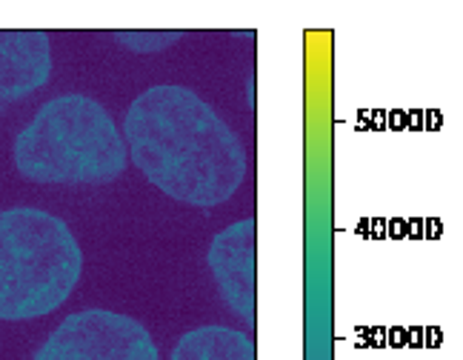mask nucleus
Segmentation results:
<instances>
[{"mask_svg": "<svg viewBox=\"0 0 463 360\" xmlns=\"http://www.w3.org/2000/svg\"><path fill=\"white\" fill-rule=\"evenodd\" d=\"M52 75L49 34L38 29H0V106L24 100Z\"/></svg>", "mask_w": 463, "mask_h": 360, "instance_id": "423d86ee", "label": "nucleus"}, {"mask_svg": "<svg viewBox=\"0 0 463 360\" xmlns=\"http://www.w3.org/2000/svg\"><path fill=\"white\" fill-rule=\"evenodd\" d=\"M181 38V32H118V41H123L135 52H157L166 49Z\"/></svg>", "mask_w": 463, "mask_h": 360, "instance_id": "6e6552de", "label": "nucleus"}, {"mask_svg": "<svg viewBox=\"0 0 463 360\" xmlns=\"http://www.w3.org/2000/svg\"><path fill=\"white\" fill-rule=\"evenodd\" d=\"M123 140L149 184L186 206H221L243 184L238 135L186 86H152L137 95L123 118Z\"/></svg>", "mask_w": 463, "mask_h": 360, "instance_id": "f257e3e1", "label": "nucleus"}, {"mask_svg": "<svg viewBox=\"0 0 463 360\" xmlns=\"http://www.w3.org/2000/svg\"><path fill=\"white\" fill-rule=\"evenodd\" d=\"M32 360H160L144 323L109 309L69 315Z\"/></svg>", "mask_w": 463, "mask_h": 360, "instance_id": "20e7f679", "label": "nucleus"}, {"mask_svg": "<svg viewBox=\"0 0 463 360\" xmlns=\"http://www.w3.org/2000/svg\"><path fill=\"white\" fill-rule=\"evenodd\" d=\"M172 360H258L252 337L229 327H201L175 344Z\"/></svg>", "mask_w": 463, "mask_h": 360, "instance_id": "0eeeda50", "label": "nucleus"}, {"mask_svg": "<svg viewBox=\"0 0 463 360\" xmlns=\"http://www.w3.org/2000/svg\"><path fill=\"white\" fill-rule=\"evenodd\" d=\"M80 272V246L61 218L32 206L0 212V320L61 309Z\"/></svg>", "mask_w": 463, "mask_h": 360, "instance_id": "7ed1b4c3", "label": "nucleus"}, {"mask_svg": "<svg viewBox=\"0 0 463 360\" xmlns=\"http://www.w3.org/2000/svg\"><path fill=\"white\" fill-rule=\"evenodd\" d=\"M14 166L32 184H109L129 164L127 140L112 115L86 95L43 103L14 137Z\"/></svg>", "mask_w": 463, "mask_h": 360, "instance_id": "f03ea898", "label": "nucleus"}, {"mask_svg": "<svg viewBox=\"0 0 463 360\" xmlns=\"http://www.w3.org/2000/svg\"><path fill=\"white\" fill-rule=\"evenodd\" d=\"M258 223L243 218L229 229L218 232L209 246L206 263L218 283L221 298L229 309L241 315L246 323L258 317Z\"/></svg>", "mask_w": 463, "mask_h": 360, "instance_id": "39448f33", "label": "nucleus"}]
</instances>
